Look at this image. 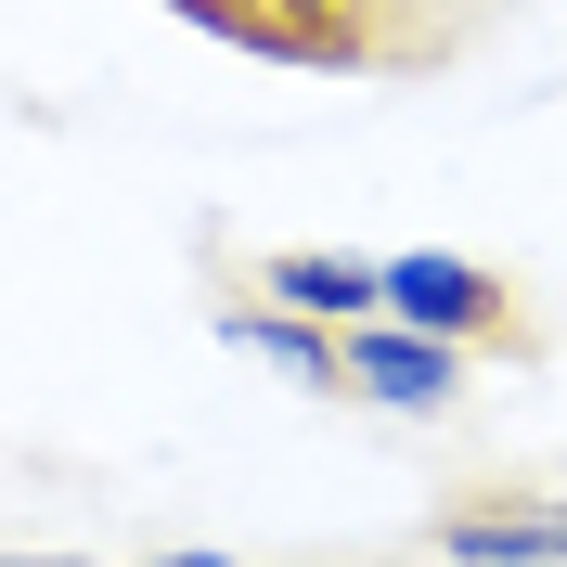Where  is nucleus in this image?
Listing matches in <instances>:
<instances>
[{"instance_id": "3", "label": "nucleus", "mask_w": 567, "mask_h": 567, "mask_svg": "<svg viewBox=\"0 0 567 567\" xmlns=\"http://www.w3.org/2000/svg\"><path fill=\"white\" fill-rule=\"evenodd\" d=\"M439 567H567V491H516V503H452L425 516Z\"/></svg>"}, {"instance_id": "9", "label": "nucleus", "mask_w": 567, "mask_h": 567, "mask_svg": "<svg viewBox=\"0 0 567 567\" xmlns=\"http://www.w3.org/2000/svg\"><path fill=\"white\" fill-rule=\"evenodd\" d=\"M0 567H78V555H0Z\"/></svg>"}, {"instance_id": "2", "label": "nucleus", "mask_w": 567, "mask_h": 567, "mask_svg": "<svg viewBox=\"0 0 567 567\" xmlns=\"http://www.w3.org/2000/svg\"><path fill=\"white\" fill-rule=\"evenodd\" d=\"M464 374H477V349H452V336H413V322H349V400H374V413H452Z\"/></svg>"}, {"instance_id": "8", "label": "nucleus", "mask_w": 567, "mask_h": 567, "mask_svg": "<svg viewBox=\"0 0 567 567\" xmlns=\"http://www.w3.org/2000/svg\"><path fill=\"white\" fill-rule=\"evenodd\" d=\"M142 567H246V555H219V542H181V555H142Z\"/></svg>"}, {"instance_id": "7", "label": "nucleus", "mask_w": 567, "mask_h": 567, "mask_svg": "<svg viewBox=\"0 0 567 567\" xmlns=\"http://www.w3.org/2000/svg\"><path fill=\"white\" fill-rule=\"evenodd\" d=\"M181 27H207V39H233V52H271V65H310L297 52V27H284L271 0H168Z\"/></svg>"}, {"instance_id": "5", "label": "nucleus", "mask_w": 567, "mask_h": 567, "mask_svg": "<svg viewBox=\"0 0 567 567\" xmlns=\"http://www.w3.org/2000/svg\"><path fill=\"white\" fill-rule=\"evenodd\" d=\"M258 297H284V310H310V322H374L388 310V258H336V246H284L271 271H258Z\"/></svg>"}, {"instance_id": "4", "label": "nucleus", "mask_w": 567, "mask_h": 567, "mask_svg": "<svg viewBox=\"0 0 567 567\" xmlns=\"http://www.w3.org/2000/svg\"><path fill=\"white\" fill-rule=\"evenodd\" d=\"M207 336L233 361H258V374H284V388H349V336L336 322H310V310H284V297H233V310H207Z\"/></svg>"}, {"instance_id": "1", "label": "nucleus", "mask_w": 567, "mask_h": 567, "mask_svg": "<svg viewBox=\"0 0 567 567\" xmlns=\"http://www.w3.org/2000/svg\"><path fill=\"white\" fill-rule=\"evenodd\" d=\"M388 322L452 336V349H503V336H516V297H503V271H477V258H452V246H400L388 258Z\"/></svg>"}, {"instance_id": "6", "label": "nucleus", "mask_w": 567, "mask_h": 567, "mask_svg": "<svg viewBox=\"0 0 567 567\" xmlns=\"http://www.w3.org/2000/svg\"><path fill=\"white\" fill-rule=\"evenodd\" d=\"M271 13L297 27L310 65H361V52H374V0H271Z\"/></svg>"}]
</instances>
